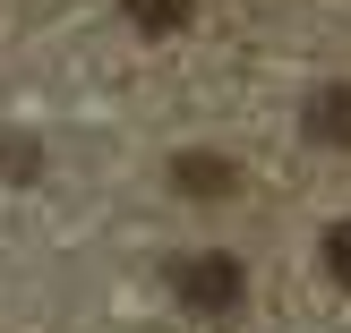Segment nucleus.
I'll list each match as a JSON object with an SVG mask.
<instances>
[{"label": "nucleus", "mask_w": 351, "mask_h": 333, "mask_svg": "<svg viewBox=\"0 0 351 333\" xmlns=\"http://www.w3.org/2000/svg\"><path fill=\"white\" fill-rule=\"evenodd\" d=\"M171 291H180L189 317H232L249 299V274H240V256H180L171 265Z\"/></svg>", "instance_id": "obj_1"}, {"label": "nucleus", "mask_w": 351, "mask_h": 333, "mask_svg": "<svg viewBox=\"0 0 351 333\" xmlns=\"http://www.w3.org/2000/svg\"><path fill=\"white\" fill-rule=\"evenodd\" d=\"M171 180H180L189 197H232V188H240V171L223 163V154H180V163H171Z\"/></svg>", "instance_id": "obj_2"}, {"label": "nucleus", "mask_w": 351, "mask_h": 333, "mask_svg": "<svg viewBox=\"0 0 351 333\" xmlns=\"http://www.w3.org/2000/svg\"><path fill=\"white\" fill-rule=\"evenodd\" d=\"M308 137H317V146H351V85H326V94L308 103Z\"/></svg>", "instance_id": "obj_3"}, {"label": "nucleus", "mask_w": 351, "mask_h": 333, "mask_svg": "<svg viewBox=\"0 0 351 333\" xmlns=\"http://www.w3.org/2000/svg\"><path fill=\"white\" fill-rule=\"evenodd\" d=\"M189 9H197V0H129V26L137 34H180Z\"/></svg>", "instance_id": "obj_4"}, {"label": "nucleus", "mask_w": 351, "mask_h": 333, "mask_svg": "<svg viewBox=\"0 0 351 333\" xmlns=\"http://www.w3.org/2000/svg\"><path fill=\"white\" fill-rule=\"evenodd\" d=\"M34 163H43V154H34V146H26V137H0V180H26V171H34Z\"/></svg>", "instance_id": "obj_5"}, {"label": "nucleus", "mask_w": 351, "mask_h": 333, "mask_svg": "<svg viewBox=\"0 0 351 333\" xmlns=\"http://www.w3.org/2000/svg\"><path fill=\"white\" fill-rule=\"evenodd\" d=\"M326 274H335V282H351V222H335V231H326Z\"/></svg>", "instance_id": "obj_6"}]
</instances>
